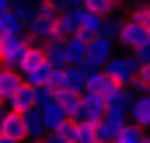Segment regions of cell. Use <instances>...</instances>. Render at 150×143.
Segmentation results:
<instances>
[{
  "mask_svg": "<svg viewBox=\"0 0 150 143\" xmlns=\"http://www.w3.org/2000/svg\"><path fill=\"white\" fill-rule=\"evenodd\" d=\"M7 108H14V112H28V108H38V91H35V84H21V91L7 101Z\"/></svg>",
  "mask_w": 150,
  "mask_h": 143,
  "instance_id": "cell-9",
  "label": "cell"
},
{
  "mask_svg": "<svg viewBox=\"0 0 150 143\" xmlns=\"http://www.w3.org/2000/svg\"><path fill=\"white\" fill-rule=\"evenodd\" d=\"M7 7H14V0H0V11H7Z\"/></svg>",
  "mask_w": 150,
  "mask_h": 143,
  "instance_id": "cell-18",
  "label": "cell"
},
{
  "mask_svg": "<svg viewBox=\"0 0 150 143\" xmlns=\"http://www.w3.org/2000/svg\"><path fill=\"white\" fill-rule=\"evenodd\" d=\"M98 143H108V140H98Z\"/></svg>",
  "mask_w": 150,
  "mask_h": 143,
  "instance_id": "cell-22",
  "label": "cell"
},
{
  "mask_svg": "<svg viewBox=\"0 0 150 143\" xmlns=\"http://www.w3.org/2000/svg\"><path fill=\"white\" fill-rule=\"evenodd\" d=\"M74 143H98V122H84V119H77Z\"/></svg>",
  "mask_w": 150,
  "mask_h": 143,
  "instance_id": "cell-13",
  "label": "cell"
},
{
  "mask_svg": "<svg viewBox=\"0 0 150 143\" xmlns=\"http://www.w3.org/2000/svg\"><path fill=\"white\" fill-rule=\"evenodd\" d=\"M140 67H143V63H140V56H136L133 49L122 52V56H112V59L105 63V70L112 73L115 84H133V80L140 77Z\"/></svg>",
  "mask_w": 150,
  "mask_h": 143,
  "instance_id": "cell-2",
  "label": "cell"
},
{
  "mask_svg": "<svg viewBox=\"0 0 150 143\" xmlns=\"http://www.w3.org/2000/svg\"><path fill=\"white\" fill-rule=\"evenodd\" d=\"M133 4H150V0H133Z\"/></svg>",
  "mask_w": 150,
  "mask_h": 143,
  "instance_id": "cell-20",
  "label": "cell"
},
{
  "mask_svg": "<svg viewBox=\"0 0 150 143\" xmlns=\"http://www.w3.org/2000/svg\"><path fill=\"white\" fill-rule=\"evenodd\" d=\"M105 98H108V108H126V112L133 108V98H129V91H126V84H112Z\"/></svg>",
  "mask_w": 150,
  "mask_h": 143,
  "instance_id": "cell-12",
  "label": "cell"
},
{
  "mask_svg": "<svg viewBox=\"0 0 150 143\" xmlns=\"http://www.w3.org/2000/svg\"><path fill=\"white\" fill-rule=\"evenodd\" d=\"M21 84H25V77H21V70L18 67H7V63H0V94L11 101L18 91H21Z\"/></svg>",
  "mask_w": 150,
  "mask_h": 143,
  "instance_id": "cell-7",
  "label": "cell"
},
{
  "mask_svg": "<svg viewBox=\"0 0 150 143\" xmlns=\"http://www.w3.org/2000/svg\"><path fill=\"white\" fill-rule=\"evenodd\" d=\"M133 18H136V21H140V25H143V28L150 32V4H136V11H133Z\"/></svg>",
  "mask_w": 150,
  "mask_h": 143,
  "instance_id": "cell-17",
  "label": "cell"
},
{
  "mask_svg": "<svg viewBox=\"0 0 150 143\" xmlns=\"http://www.w3.org/2000/svg\"><path fill=\"white\" fill-rule=\"evenodd\" d=\"M119 42H122V49H133V52H136V49L147 42V28L129 14L126 21H119Z\"/></svg>",
  "mask_w": 150,
  "mask_h": 143,
  "instance_id": "cell-4",
  "label": "cell"
},
{
  "mask_svg": "<svg viewBox=\"0 0 150 143\" xmlns=\"http://www.w3.org/2000/svg\"><path fill=\"white\" fill-rule=\"evenodd\" d=\"M14 11H18V14H21V21L28 25V21L35 18V0H18V4H14Z\"/></svg>",
  "mask_w": 150,
  "mask_h": 143,
  "instance_id": "cell-15",
  "label": "cell"
},
{
  "mask_svg": "<svg viewBox=\"0 0 150 143\" xmlns=\"http://www.w3.org/2000/svg\"><path fill=\"white\" fill-rule=\"evenodd\" d=\"M133 87H136V91H150V63L140 67V77L133 80Z\"/></svg>",
  "mask_w": 150,
  "mask_h": 143,
  "instance_id": "cell-16",
  "label": "cell"
},
{
  "mask_svg": "<svg viewBox=\"0 0 150 143\" xmlns=\"http://www.w3.org/2000/svg\"><path fill=\"white\" fill-rule=\"evenodd\" d=\"M28 49H32L28 32H25V35H7V32H4V35H0V63L21 70V63L28 59Z\"/></svg>",
  "mask_w": 150,
  "mask_h": 143,
  "instance_id": "cell-1",
  "label": "cell"
},
{
  "mask_svg": "<svg viewBox=\"0 0 150 143\" xmlns=\"http://www.w3.org/2000/svg\"><path fill=\"white\" fill-rule=\"evenodd\" d=\"M115 42H119V38H115L112 32H101V35H94V38H91V49H87V59H84V67H87V70H98V67H105V63L115 56Z\"/></svg>",
  "mask_w": 150,
  "mask_h": 143,
  "instance_id": "cell-3",
  "label": "cell"
},
{
  "mask_svg": "<svg viewBox=\"0 0 150 143\" xmlns=\"http://www.w3.org/2000/svg\"><path fill=\"white\" fill-rule=\"evenodd\" d=\"M129 122H136V126L150 129V91H140V94L133 98V108H129Z\"/></svg>",
  "mask_w": 150,
  "mask_h": 143,
  "instance_id": "cell-10",
  "label": "cell"
},
{
  "mask_svg": "<svg viewBox=\"0 0 150 143\" xmlns=\"http://www.w3.org/2000/svg\"><path fill=\"white\" fill-rule=\"evenodd\" d=\"M4 108H7V98H4V94H0V112H4Z\"/></svg>",
  "mask_w": 150,
  "mask_h": 143,
  "instance_id": "cell-19",
  "label": "cell"
},
{
  "mask_svg": "<svg viewBox=\"0 0 150 143\" xmlns=\"http://www.w3.org/2000/svg\"><path fill=\"white\" fill-rule=\"evenodd\" d=\"M25 122H28V143L42 140V136L49 133V126H45V119H42V108H28V112H25Z\"/></svg>",
  "mask_w": 150,
  "mask_h": 143,
  "instance_id": "cell-11",
  "label": "cell"
},
{
  "mask_svg": "<svg viewBox=\"0 0 150 143\" xmlns=\"http://www.w3.org/2000/svg\"><path fill=\"white\" fill-rule=\"evenodd\" d=\"M38 108H42V119H45V126H49V133H52V129H63V126H67V122L74 119V115H70L67 108L59 105L56 98H52L49 105H38Z\"/></svg>",
  "mask_w": 150,
  "mask_h": 143,
  "instance_id": "cell-8",
  "label": "cell"
},
{
  "mask_svg": "<svg viewBox=\"0 0 150 143\" xmlns=\"http://www.w3.org/2000/svg\"><path fill=\"white\" fill-rule=\"evenodd\" d=\"M84 7L87 11H98V14H115V7H119V0H84Z\"/></svg>",
  "mask_w": 150,
  "mask_h": 143,
  "instance_id": "cell-14",
  "label": "cell"
},
{
  "mask_svg": "<svg viewBox=\"0 0 150 143\" xmlns=\"http://www.w3.org/2000/svg\"><path fill=\"white\" fill-rule=\"evenodd\" d=\"M105 28H108L105 14H98V11H87V7H80V11H77V32H80V35L94 38V35H101Z\"/></svg>",
  "mask_w": 150,
  "mask_h": 143,
  "instance_id": "cell-5",
  "label": "cell"
},
{
  "mask_svg": "<svg viewBox=\"0 0 150 143\" xmlns=\"http://www.w3.org/2000/svg\"><path fill=\"white\" fill-rule=\"evenodd\" d=\"M56 21H59V18H56ZM56 21H49V18H32V21H28V38H32V42H42V45H49V42H52V38H56Z\"/></svg>",
  "mask_w": 150,
  "mask_h": 143,
  "instance_id": "cell-6",
  "label": "cell"
},
{
  "mask_svg": "<svg viewBox=\"0 0 150 143\" xmlns=\"http://www.w3.org/2000/svg\"><path fill=\"white\" fill-rule=\"evenodd\" d=\"M147 143H150V129H147Z\"/></svg>",
  "mask_w": 150,
  "mask_h": 143,
  "instance_id": "cell-21",
  "label": "cell"
}]
</instances>
